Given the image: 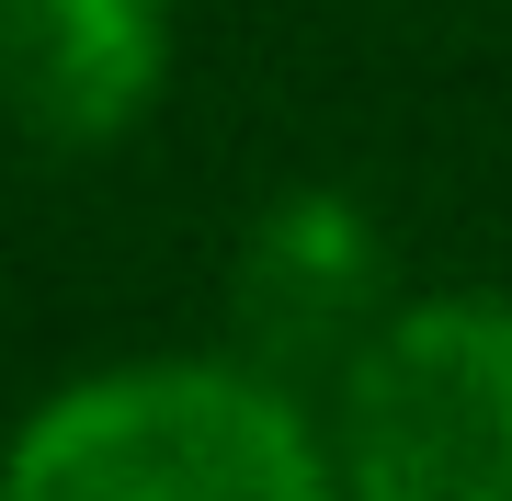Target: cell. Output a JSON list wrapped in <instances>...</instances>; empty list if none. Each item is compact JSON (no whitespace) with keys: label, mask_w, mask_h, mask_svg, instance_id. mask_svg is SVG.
I'll list each match as a JSON object with an SVG mask.
<instances>
[{"label":"cell","mask_w":512,"mask_h":501,"mask_svg":"<svg viewBox=\"0 0 512 501\" xmlns=\"http://www.w3.org/2000/svg\"><path fill=\"white\" fill-rule=\"evenodd\" d=\"M0 501H330L308 422L239 365H126L23 422Z\"/></svg>","instance_id":"cell-1"},{"label":"cell","mask_w":512,"mask_h":501,"mask_svg":"<svg viewBox=\"0 0 512 501\" xmlns=\"http://www.w3.org/2000/svg\"><path fill=\"white\" fill-rule=\"evenodd\" d=\"M353 501H512V308H410L342 376Z\"/></svg>","instance_id":"cell-2"},{"label":"cell","mask_w":512,"mask_h":501,"mask_svg":"<svg viewBox=\"0 0 512 501\" xmlns=\"http://www.w3.org/2000/svg\"><path fill=\"white\" fill-rule=\"evenodd\" d=\"M160 92V0H0V114L35 149H103Z\"/></svg>","instance_id":"cell-3"},{"label":"cell","mask_w":512,"mask_h":501,"mask_svg":"<svg viewBox=\"0 0 512 501\" xmlns=\"http://www.w3.org/2000/svg\"><path fill=\"white\" fill-rule=\"evenodd\" d=\"M365 274H376L365 217L308 194V205H285V217L251 240V319H262L274 342H308V331H330L342 308H365Z\"/></svg>","instance_id":"cell-4"}]
</instances>
